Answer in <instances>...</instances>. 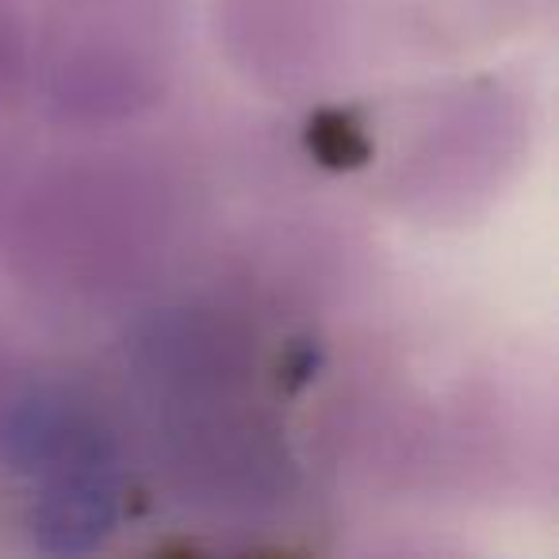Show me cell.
Here are the masks:
<instances>
[{
  "mask_svg": "<svg viewBox=\"0 0 559 559\" xmlns=\"http://www.w3.org/2000/svg\"><path fill=\"white\" fill-rule=\"evenodd\" d=\"M12 452L43 472L47 487L35 510V536L55 551L100 540L116 521V467L100 433L62 406H27L12 426Z\"/></svg>",
  "mask_w": 559,
  "mask_h": 559,
  "instance_id": "6da1fadb",
  "label": "cell"
}]
</instances>
